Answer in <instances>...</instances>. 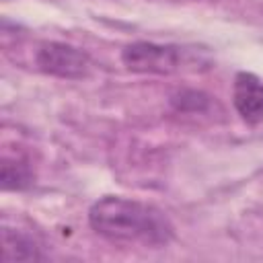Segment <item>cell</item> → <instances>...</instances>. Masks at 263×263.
Wrapping results in <instances>:
<instances>
[{"label": "cell", "instance_id": "cell-1", "mask_svg": "<svg viewBox=\"0 0 263 263\" xmlns=\"http://www.w3.org/2000/svg\"><path fill=\"white\" fill-rule=\"evenodd\" d=\"M88 224L99 236L123 245L164 247L175 236V226L162 210L121 195L97 199L88 210Z\"/></svg>", "mask_w": 263, "mask_h": 263}, {"label": "cell", "instance_id": "cell-2", "mask_svg": "<svg viewBox=\"0 0 263 263\" xmlns=\"http://www.w3.org/2000/svg\"><path fill=\"white\" fill-rule=\"evenodd\" d=\"M121 62L127 70L140 74H173L181 70L185 62V51L179 45L134 41L123 47Z\"/></svg>", "mask_w": 263, "mask_h": 263}, {"label": "cell", "instance_id": "cell-3", "mask_svg": "<svg viewBox=\"0 0 263 263\" xmlns=\"http://www.w3.org/2000/svg\"><path fill=\"white\" fill-rule=\"evenodd\" d=\"M35 64L43 74L70 80L86 76L90 68V60L82 49L60 41L41 43L35 53Z\"/></svg>", "mask_w": 263, "mask_h": 263}, {"label": "cell", "instance_id": "cell-4", "mask_svg": "<svg viewBox=\"0 0 263 263\" xmlns=\"http://www.w3.org/2000/svg\"><path fill=\"white\" fill-rule=\"evenodd\" d=\"M232 105L242 121L257 125L263 121V82L251 72H238L232 82Z\"/></svg>", "mask_w": 263, "mask_h": 263}, {"label": "cell", "instance_id": "cell-5", "mask_svg": "<svg viewBox=\"0 0 263 263\" xmlns=\"http://www.w3.org/2000/svg\"><path fill=\"white\" fill-rule=\"evenodd\" d=\"M0 181H2V189L6 191H21L31 187L35 183V171L31 158L18 150L14 154L4 152L0 164Z\"/></svg>", "mask_w": 263, "mask_h": 263}, {"label": "cell", "instance_id": "cell-6", "mask_svg": "<svg viewBox=\"0 0 263 263\" xmlns=\"http://www.w3.org/2000/svg\"><path fill=\"white\" fill-rule=\"evenodd\" d=\"M2 259L4 261H37L43 259L39 251V242L25 230L2 228Z\"/></svg>", "mask_w": 263, "mask_h": 263}, {"label": "cell", "instance_id": "cell-7", "mask_svg": "<svg viewBox=\"0 0 263 263\" xmlns=\"http://www.w3.org/2000/svg\"><path fill=\"white\" fill-rule=\"evenodd\" d=\"M212 105V99L199 90H181L173 97V107L177 111H191V113H203Z\"/></svg>", "mask_w": 263, "mask_h": 263}]
</instances>
